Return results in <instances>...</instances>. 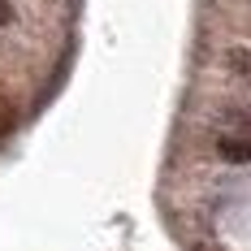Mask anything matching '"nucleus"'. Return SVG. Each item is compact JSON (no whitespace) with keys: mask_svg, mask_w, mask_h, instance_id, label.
Instances as JSON below:
<instances>
[{"mask_svg":"<svg viewBox=\"0 0 251 251\" xmlns=\"http://www.w3.org/2000/svg\"><path fill=\"white\" fill-rule=\"evenodd\" d=\"M217 156L221 160H234V165H251V139L247 134H217Z\"/></svg>","mask_w":251,"mask_h":251,"instance_id":"f257e3e1","label":"nucleus"},{"mask_svg":"<svg viewBox=\"0 0 251 251\" xmlns=\"http://www.w3.org/2000/svg\"><path fill=\"white\" fill-rule=\"evenodd\" d=\"M0 26H13V4L9 0H0Z\"/></svg>","mask_w":251,"mask_h":251,"instance_id":"20e7f679","label":"nucleus"},{"mask_svg":"<svg viewBox=\"0 0 251 251\" xmlns=\"http://www.w3.org/2000/svg\"><path fill=\"white\" fill-rule=\"evenodd\" d=\"M217 117H221V126H226V134H247V139H251V108H243V104H226Z\"/></svg>","mask_w":251,"mask_h":251,"instance_id":"f03ea898","label":"nucleus"},{"mask_svg":"<svg viewBox=\"0 0 251 251\" xmlns=\"http://www.w3.org/2000/svg\"><path fill=\"white\" fill-rule=\"evenodd\" d=\"M226 65L234 70L238 82H247V87H251V48H229L226 52Z\"/></svg>","mask_w":251,"mask_h":251,"instance_id":"7ed1b4c3","label":"nucleus"},{"mask_svg":"<svg viewBox=\"0 0 251 251\" xmlns=\"http://www.w3.org/2000/svg\"><path fill=\"white\" fill-rule=\"evenodd\" d=\"M247 4H251V0H247Z\"/></svg>","mask_w":251,"mask_h":251,"instance_id":"39448f33","label":"nucleus"}]
</instances>
